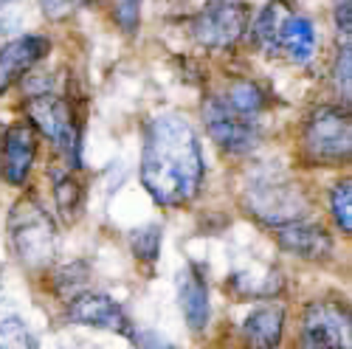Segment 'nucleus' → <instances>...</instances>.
Wrapping results in <instances>:
<instances>
[{
  "mask_svg": "<svg viewBox=\"0 0 352 349\" xmlns=\"http://www.w3.org/2000/svg\"><path fill=\"white\" fill-rule=\"evenodd\" d=\"M206 164L195 127L178 113H161L144 130L141 183L158 206L181 209L197 200Z\"/></svg>",
  "mask_w": 352,
  "mask_h": 349,
  "instance_id": "f257e3e1",
  "label": "nucleus"
},
{
  "mask_svg": "<svg viewBox=\"0 0 352 349\" xmlns=\"http://www.w3.org/2000/svg\"><path fill=\"white\" fill-rule=\"evenodd\" d=\"M6 234L14 259L25 271L37 273L54 265L56 251H60V228L37 197L25 194L14 200L6 220Z\"/></svg>",
  "mask_w": 352,
  "mask_h": 349,
  "instance_id": "f03ea898",
  "label": "nucleus"
},
{
  "mask_svg": "<svg viewBox=\"0 0 352 349\" xmlns=\"http://www.w3.org/2000/svg\"><path fill=\"white\" fill-rule=\"evenodd\" d=\"M243 206L245 212L268 228H279L293 220H305L310 206L307 194L282 169L274 166H259L248 174L245 189H243Z\"/></svg>",
  "mask_w": 352,
  "mask_h": 349,
  "instance_id": "7ed1b4c3",
  "label": "nucleus"
},
{
  "mask_svg": "<svg viewBox=\"0 0 352 349\" xmlns=\"http://www.w3.org/2000/svg\"><path fill=\"white\" fill-rule=\"evenodd\" d=\"M23 107L28 113V124L65 155V164L71 169H79L82 124L76 119L74 104L48 85L45 91H28Z\"/></svg>",
  "mask_w": 352,
  "mask_h": 349,
  "instance_id": "20e7f679",
  "label": "nucleus"
},
{
  "mask_svg": "<svg viewBox=\"0 0 352 349\" xmlns=\"http://www.w3.org/2000/svg\"><path fill=\"white\" fill-rule=\"evenodd\" d=\"M305 158L318 166H338L349 161L352 153V122L349 107L318 104L307 113L302 127Z\"/></svg>",
  "mask_w": 352,
  "mask_h": 349,
  "instance_id": "39448f33",
  "label": "nucleus"
},
{
  "mask_svg": "<svg viewBox=\"0 0 352 349\" xmlns=\"http://www.w3.org/2000/svg\"><path fill=\"white\" fill-rule=\"evenodd\" d=\"M251 28V6L245 0H209L192 23V40L206 51H228Z\"/></svg>",
  "mask_w": 352,
  "mask_h": 349,
  "instance_id": "423d86ee",
  "label": "nucleus"
},
{
  "mask_svg": "<svg viewBox=\"0 0 352 349\" xmlns=\"http://www.w3.org/2000/svg\"><path fill=\"white\" fill-rule=\"evenodd\" d=\"M203 124L212 141L228 155H248L262 141V122L240 113L220 93H209L203 99Z\"/></svg>",
  "mask_w": 352,
  "mask_h": 349,
  "instance_id": "0eeeda50",
  "label": "nucleus"
},
{
  "mask_svg": "<svg viewBox=\"0 0 352 349\" xmlns=\"http://www.w3.org/2000/svg\"><path fill=\"white\" fill-rule=\"evenodd\" d=\"M352 322L346 304L336 299H318L305 307L302 335L296 349H349Z\"/></svg>",
  "mask_w": 352,
  "mask_h": 349,
  "instance_id": "6e6552de",
  "label": "nucleus"
},
{
  "mask_svg": "<svg viewBox=\"0 0 352 349\" xmlns=\"http://www.w3.org/2000/svg\"><path fill=\"white\" fill-rule=\"evenodd\" d=\"M65 318L71 324H82V327H96L104 333H116V335H133V322L127 310L107 293L99 290H79L71 296V302L65 304Z\"/></svg>",
  "mask_w": 352,
  "mask_h": 349,
  "instance_id": "1a4fd4ad",
  "label": "nucleus"
},
{
  "mask_svg": "<svg viewBox=\"0 0 352 349\" xmlns=\"http://www.w3.org/2000/svg\"><path fill=\"white\" fill-rule=\"evenodd\" d=\"M37 158V130L28 122H14L6 127L0 141V178L9 186H23L32 174Z\"/></svg>",
  "mask_w": 352,
  "mask_h": 349,
  "instance_id": "9d476101",
  "label": "nucleus"
},
{
  "mask_svg": "<svg viewBox=\"0 0 352 349\" xmlns=\"http://www.w3.org/2000/svg\"><path fill=\"white\" fill-rule=\"evenodd\" d=\"M48 51H51V40L40 34L14 37L0 48V96L9 93L25 74H32L34 65L48 56Z\"/></svg>",
  "mask_w": 352,
  "mask_h": 349,
  "instance_id": "9b49d317",
  "label": "nucleus"
},
{
  "mask_svg": "<svg viewBox=\"0 0 352 349\" xmlns=\"http://www.w3.org/2000/svg\"><path fill=\"white\" fill-rule=\"evenodd\" d=\"M274 231H276V243L282 251L299 259H307V262H324L336 251L333 234L321 223H313V220H293Z\"/></svg>",
  "mask_w": 352,
  "mask_h": 349,
  "instance_id": "f8f14e48",
  "label": "nucleus"
},
{
  "mask_svg": "<svg viewBox=\"0 0 352 349\" xmlns=\"http://www.w3.org/2000/svg\"><path fill=\"white\" fill-rule=\"evenodd\" d=\"M178 304H181L186 327L195 335L206 333L212 318V299H209V282L197 265H186L178 273Z\"/></svg>",
  "mask_w": 352,
  "mask_h": 349,
  "instance_id": "ddd939ff",
  "label": "nucleus"
},
{
  "mask_svg": "<svg viewBox=\"0 0 352 349\" xmlns=\"http://www.w3.org/2000/svg\"><path fill=\"white\" fill-rule=\"evenodd\" d=\"M316 28L305 14H296L293 9L285 12L279 28H276V40H274V56L285 54L290 63L307 65L316 54Z\"/></svg>",
  "mask_w": 352,
  "mask_h": 349,
  "instance_id": "4468645a",
  "label": "nucleus"
},
{
  "mask_svg": "<svg viewBox=\"0 0 352 349\" xmlns=\"http://www.w3.org/2000/svg\"><path fill=\"white\" fill-rule=\"evenodd\" d=\"M243 344L245 349H279L285 333V307L282 304H262L254 307L243 318Z\"/></svg>",
  "mask_w": 352,
  "mask_h": 349,
  "instance_id": "2eb2a0df",
  "label": "nucleus"
},
{
  "mask_svg": "<svg viewBox=\"0 0 352 349\" xmlns=\"http://www.w3.org/2000/svg\"><path fill=\"white\" fill-rule=\"evenodd\" d=\"M228 287L234 290V296H276V290H282V279L276 271H237L231 276Z\"/></svg>",
  "mask_w": 352,
  "mask_h": 349,
  "instance_id": "dca6fc26",
  "label": "nucleus"
},
{
  "mask_svg": "<svg viewBox=\"0 0 352 349\" xmlns=\"http://www.w3.org/2000/svg\"><path fill=\"white\" fill-rule=\"evenodd\" d=\"M82 183L74 178V172H63L54 178V203L60 209V217L65 223H74L82 212Z\"/></svg>",
  "mask_w": 352,
  "mask_h": 349,
  "instance_id": "f3484780",
  "label": "nucleus"
},
{
  "mask_svg": "<svg viewBox=\"0 0 352 349\" xmlns=\"http://www.w3.org/2000/svg\"><path fill=\"white\" fill-rule=\"evenodd\" d=\"M161 240H164L161 223H144L141 228L130 231V251L144 265H155L161 256Z\"/></svg>",
  "mask_w": 352,
  "mask_h": 349,
  "instance_id": "a211bd4d",
  "label": "nucleus"
},
{
  "mask_svg": "<svg viewBox=\"0 0 352 349\" xmlns=\"http://www.w3.org/2000/svg\"><path fill=\"white\" fill-rule=\"evenodd\" d=\"M0 349H40L37 335L17 313H0Z\"/></svg>",
  "mask_w": 352,
  "mask_h": 349,
  "instance_id": "6ab92c4d",
  "label": "nucleus"
},
{
  "mask_svg": "<svg viewBox=\"0 0 352 349\" xmlns=\"http://www.w3.org/2000/svg\"><path fill=\"white\" fill-rule=\"evenodd\" d=\"M330 214H333V223L344 234H349V228H352V183H349V178H341L330 189Z\"/></svg>",
  "mask_w": 352,
  "mask_h": 349,
  "instance_id": "aec40b11",
  "label": "nucleus"
},
{
  "mask_svg": "<svg viewBox=\"0 0 352 349\" xmlns=\"http://www.w3.org/2000/svg\"><path fill=\"white\" fill-rule=\"evenodd\" d=\"M333 79H336V93H341V104L349 107V96H352V43H346V40H341V48L336 54Z\"/></svg>",
  "mask_w": 352,
  "mask_h": 349,
  "instance_id": "412c9836",
  "label": "nucleus"
},
{
  "mask_svg": "<svg viewBox=\"0 0 352 349\" xmlns=\"http://www.w3.org/2000/svg\"><path fill=\"white\" fill-rule=\"evenodd\" d=\"M113 17L119 23L122 32L135 34L138 32V20H141V0H116Z\"/></svg>",
  "mask_w": 352,
  "mask_h": 349,
  "instance_id": "4be33fe9",
  "label": "nucleus"
},
{
  "mask_svg": "<svg viewBox=\"0 0 352 349\" xmlns=\"http://www.w3.org/2000/svg\"><path fill=\"white\" fill-rule=\"evenodd\" d=\"M130 341H133V346H138V349H175L172 344H166V341H164L161 335H155V333H138V330H133Z\"/></svg>",
  "mask_w": 352,
  "mask_h": 349,
  "instance_id": "5701e85b",
  "label": "nucleus"
},
{
  "mask_svg": "<svg viewBox=\"0 0 352 349\" xmlns=\"http://www.w3.org/2000/svg\"><path fill=\"white\" fill-rule=\"evenodd\" d=\"M40 6H43V12H45L51 20H60V17L68 14L71 0H40Z\"/></svg>",
  "mask_w": 352,
  "mask_h": 349,
  "instance_id": "b1692460",
  "label": "nucleus"
},
{
  "mask_svg": "<svg viewBox=\"0 0 352 349\" xmlns=\"http://www.w3.org/2000/svg\"><path fill=\"white\" fill-rule=\"evenodd\" d=\"M9 3H12V0H0V9H6Z\"/></svg>",
  "mask_w": 352,
  "mask_h": 349,
  "instance_id": "393cba45",
  "label": "nucleus"
},
{
  "mask_svg": "<svg viewBox=\"0 0 352 349\" xmlns=\"http://www.w3.org/2000/svg\"><path fill=\"white\" fill-rule=\"evenodd\" d=\"M82 3H99V0H82Z\"/></svg>",
  "mask_w": 352,
  "mask_h": 349,
  "instance_id": "a878e982",
  "label": "nucleus"
}]
</instances>
